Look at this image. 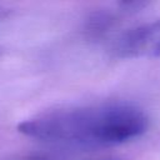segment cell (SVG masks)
Returning a JSON list of instances; mask_svg holds the SVG:
<instances>
[{"instance_id":"cell-1","label":"cell","mask_w":160,"mask_h":160,"mask_svg":"<svg viewBox=\"0 0 160 160\" xmlns=\"http://www.w3.org/2000/svg\"><path fill=\"white\" fill-rule=\"evenodd\" d=\"M112 50L120 58L160 56V20L128 30L116 40Z\"/></svg>"}]
</instances>
